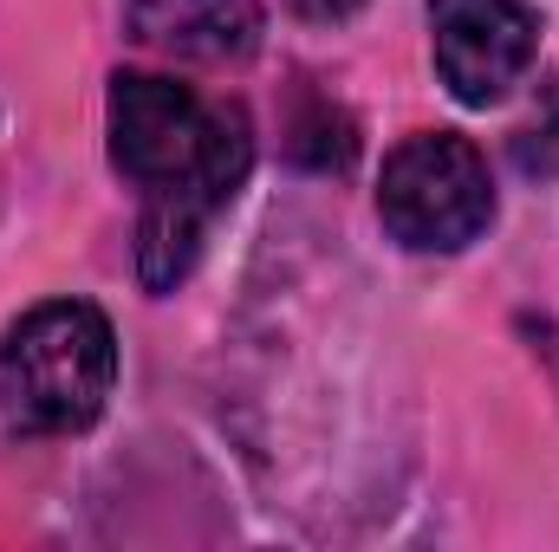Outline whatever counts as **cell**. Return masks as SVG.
I'll use <instances>...</instances> for the list:
<instances>
[{"instance_id": "2", "label": "cell", "mask_w": 559, "mask_h": 552, "mask_svg": "<svg viewBox=\"0 0 559 552\" xmlns=\"http://www.w3.org/2000/svg\"><path fill=\"white\" fill-rule=\"evenodd\" d=\"M378 215H384L391 241H404L417 254L468 248L495 221V182H488L481 149L468 137H449V131L404 137L384 163Z\"/></svg>"}, {"instance_id": "7", "label": "cell", "mask_w": 559, "mask_h": 552, "mask_svg": "<svg viewBox=\"0 0 559 552\" xmlns=\"http://www.w3.org/2000/svg\"><path fill=\"white\" fill-rule=\"evenodd\" d=\"M514 156H521V169H534V176H559V85L547 92V111L521 131Z\"/></svg>"}, {"instance_id": "4", "label": "cell", "mask_w": 559, "mask_h": 552, "mask_svg": "<svg viewBox=\"0 0 559 552\" xmlns=\"http://www.w3.org/2000/svg\"><path fill=\"white\" fill-rule=\"evenodd\" d=\"M248 163H254V131H248V111L235 105L228 111V131H222V149L195 176H182L169 189H150L143 221H138V279L150 292H176L189 279L202 241H209V221L248 182Z\"/></svg>"}, {"instance_id": "6", "label": "cell", "mask_w": 559, "mask_h": 552, "mask_svg": "<svg viewBox=\"0 0 559 552\" xmlns=\"http://www.w3.org/2000/svg\"><path fill=\"white\" fill-rule=\"evenodd\" d=\"M124 33L189 65H235L261 46V0H131Z\"/></svg>"}, {"instance_id": "9", "label": "cell", "mask_w": 559, "mask_h": 552, "mask_svg": "<svg viewBox=\"0 0 559 552\" xmlns=\"http://www.w3.org/2000/svg\"><path fill=\"white\" fill-rule=\"evenodd\" d=\"M534 351L554 364V384H559V332H554V325H534Z\"/></svg>"}, {"instance_id": "5", "label": "cell", "mask_w": 559, "mask_h": 552, "mask_svg": "<svg viewBox=\"0 0 559 552\" xmlns=\"http://www.w3.org/2000/svg\"><path fill=\"white\" fill-rule=\"evenodd\" d=\"M429 39H436V72L455 92V105H501L534 52H540V20L527 0H436L429 7Z\"/></svg>"}, {"instance_id": "1", "label": "cell", "mask_w": 559, "mask_h": 552, "mask_svg": "<svg viewBox=\"0 0 559 552\" xmlns=\"http://www.w3.org/2000/svg\"><path fill=\"white\" fill-rule=\"evenodd\" d=\"M118 384L111 319L85 299H46L0 338V416L20 435L92 429Z\"/></svg>"}, {"instance_id": "8", "label": "cell", "mask_w": 559, "mask_h": 552, "mask_svg": "<svg viewBox=\"0 0 559 552\" xmlns=\"http://www.w3.org/2000/svg\"><path fill=\"white\" fill-rule=\"evenodd\" d=\"M306 20H319V26H332V20H345V13H358L365 0H293Z\"/></svg>"}, {"instance_id": "3", "label": "cell", "mask_w": 559, "mask_h": 552, "mask_svg": "<svg viewBox=\"0 0 559 552\" xmlns=\"http://www.w3.org/2000/svg\"><path fill=\"white\" fill-rule=\"evenodd\" d=\"M235 105H202L189 85L156 72H118L111 79V163L143 195L195 176L228 131Z\"/></svg>"}]
</instances>
